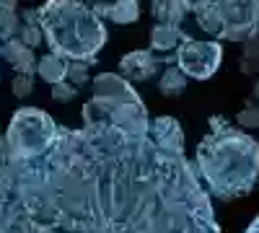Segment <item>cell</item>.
Listing matches in <instances>:
<instances>
[{"label":"cell","mask_w":259,"mask_h":233,"mask_svg":"<svg viewBox=\"0 0 259 233\" xmlns=\"http://www.w3.org/2000/svg\"><path fill=\"white\" fill-rule=\"evenodd\" d=\"M0 233H221L177 119L135 132L101 117L0 161Z\"/></svg>","instance_id":"6da1fadb"},{"label":"cell","mask_w":259,"mask_h":233,"mask_svg":"<svg viewBox=\"0 0 259 233\" xmlns=\"http://www.w3.org/2000/svg\"><path fill=\"white\" fill-rule=\"evenodd\" d=\"M197 174L218 200L249 195L259 176V143L228 119L212 117L210 132L197 148Z\"/></svg>","instance_id":"7a4b0ae2"},{"label":"cell","mask_w":259,"mask_h":233,"mask_svg":"<svg viewBox=\"0 0 259 233\" xmlns=\"http://www.w3.org/2000/svg\"><path fill=\"white\" fill-rule=\"evenodd\" d=\"M41 34L55 55L94 65L106 44V26L89 3L80 0H47L36 8Z\"/></svg>","instance_id":"3957f363"},{"label":"cell","mask_w":259,"mask_h":233,"mask_svg":"<svg viewBox=\"0 0 259 233\" xmlns=\"http://www.w3.org/2000/svg\"><path fill=\"white\" fill-rule=\"evenodd\" d=\"M57 127L60 124H55V119L47 112L34 107L18 109L8 124L6 135L0 137V161L39 156L55 140Z\"/></svg>","instance_id":"277c9868"},{"label":"cell","mask_w":259,"mask_h":233,"mask_svg":"<svg viewBox=\"0 0 259 233\" xmlns=\"http://www.w3.org/2000/svg\"><path fill=\"white\" fill-rule=\"evenodd\" d=\"M223 60V47L218 41H197V39H184L177 47V65L194 80H207L215 75Z\"/></svg>","instance_id":"5b68a950"},{"label":"cell","mask_w":259,"mask_h":233,"mask_svg":"<svg viewBox=\"0 0 259 233\" xmlns=\"http://www.w3.org/2000/svg\"><path fill=\"white\" fill-rule=\"evenodd\" d=\"M221 16H223V31L221 36L228 41H244L251 36V16L254 3L251 0H215Z\"/></svg>","instance_id":"8992f818"},{"label":"cell","mask_w":259,"mask_h":233,"mask_svg":"<svg viewBox=\"0 0 259 233\" xmlns=\"http://www.w3.org/2000/svg\"><path fill=\"white\" fill-rule=\"evenodd\" d=\"M177 57H158L156 52H150V50H135V52H130L122 57L119 62V70L124 78L130 80H148V78H153L161 65H168V62H174Z\"/></svg>","instance_id":"52a82bcc"},{"label":"cell","mask_w":259,"mask_h":233,"mask_svg":"<svg viewBox=\"0 0 259 233\" xmlns=\"http://www.w3.org/2000/svg\"><path fill=\"white\" fill-rule=\"evenodd\" d=\"M0 57H6V62L16 73H26V75H34L36 73L34 47H29L26 41H21L18 36H13V39H8V41L0 44Z\"/></svg>","instance_id":"ba28073f"},{"label":"cell","mask_w":259,"mask_h":233,"mask_svg":"<svg viewBox=\"0 0 259 233\" xmlns=\"http://www.w3.org/2000/svg\"><path fill=\"white\" fill-rule=\"evenodd\" d=\"M99 18H109L112 24H135L140 18V3L138 0H96L91 6Z\"/></svg>","instance_id":"9c48e42d"},{"label":"cell","mask_w":259,"mask_h":233,"mask_svg":"<svg viewBox=\"0 0 259 233\" xmlns=\"http://www.w3.org/2000/svg\"><path fill=\"white\" fill-rule=\"evenodd\" d=\"M192 13H194V21H197V26L210 34V36H221L223 31V16L215 6V0H194L192 3Z\"/></svg>","instance_id":"30bf717a"},{"label":"cell","mask_w":259,"mask_h":233,"mask_svg":"<svg viewBox=\"0 0 259 233\" xmlns=\"http://www.w3.org/2000/svg\"><path fill=\"white\" fill-rule=\"evenodd\" d=\"M158 24H179L192 13V0H153L150 3Z\"/></svg>","instance_id":"8fae6325"},{"label":"cell","mask_w":259,"mask_h":233,"mask_svg":"<svg viewBox=\"0 0 259 233\" xmlns=\"http://www.w3.org/2000/svg\"><path fill=\"white\" fill-rule=\"evenodd\" d=\"M184 39H187V34L182 31L179 24H156L153 31H150V47H153V52H171Z\"/></svg>","instance_id":"7c38bea8"},{"label":"cell","mask_w":259,"mask_h":233,"mask_svg":"<svg viewBox=\"0 0 259 233\" xmlns=\"http://www.w3.org/2000/svg\"><path fill=\"white\" fill-rule=\"evenodd\" d=\"M135 94V88L130 86V80L124 75H117V73H101L94 78V96H130Z\"/></svg>","instance_id":"4fadbf2b"},{"label":"cell","mask_w":259,"mask_h":233,"mask_svg":"<svg viewBox=\"0 0 259 233\" xmlns=\"http://www.w3.org/2000/svg\"><path fill=\"white\" fill-rule=\"evenodd\" d=\"M68 65H70V62L65 60V57L50 52V55H45V57L36 60V75L45 78L50 86H55V83H60V80L68 78Z\"/></svg>","instance_id":"5bb4252c"},{"label":"cell","mask_w":259,"mask_h":233,"mask_svg":"<svg viewBox=\"0 0 259 233\" xmlns=\"http://www.w3.org/2000/svg\"><path fill=\"white\" fill-rule=\"evenodd\" d=\"M18 26H21V16H18L16 0H0V44L18 36Z\"/></svg>","instance_id":"9a60e30c"},{"label":"cell","mask_w":259,"mask_h":233,"mask_svg":"<svg viewBox=\"0 0 259 233\" xmlns=\"http://www.w3.org/2000/svg\"><path fill=\"white\" fill-rule=\"evenodd\" d=\"M187 78L189 75L179 65L168 62V65L163 68V73H161V78H158V88H161L163 96H179L187 88Z\"/></svg>","instance_id":"2e32d148"},{"label":"cell","mask_w":259,"mask_h":233,"mask_svg":"<svg viewBox=\"0 0 259 233\" xmlns=\"http://www.w3.org/2000/svg\"><path fill=\"white\" fill-rule=\"evenodd\" d=\"M26 18L21 21L18 26V39L26 41L29 47H36L41 39H45V34H41V26H39V18H36V11H26L24 13Z\"/></svg>","instance_id":"e0dca14e"},{"label":"cell","mask_w":259,"mask_h":233,"mask_svg":"<svg viewBox=\"0 0 259 233\" xmlns=\"http://www.w3.org/2000/svg\"><path fill=\"white\" fill-rule=\"evenodd\" d=\"M244 73H256L259 70V39L251 34L244 39V60H241Z\"/></svg>","instance_id":"ac0fdd59"},{"label":"cell","mask_w":259,"mask_h":233,"mask_svg":"<svg viewBox=\"0 0 259 233\" xmlns=\"http://www.w3.org/2000/svg\"><path fill=\"white\" fill-rule=\"evenodd\" d=\"M68 80L73 83V86H83V83H89V62L70 60V65H68Z\"/></svg>","instance_id":"d6986e66"},{"label":"cell","mask_w":259,"mask_h":233,"mask_svg":"<svg viewBox=\"0 0 259 233\" xmlns=\"http://www.w3.org/2000/svg\"><path fill=\"white\" fill-rule=\"evenodd\" d=\"M75 94H78V86H73L68 78L52 86V99L55 101H70V99H75Z\"/></svg>","instance_id":"ffe728a7"},{"label":"cell","mask_w":259,"mask_h":233,"mask_svg":"<svg viewBox=\"0 0 259 233\" xmlns=\"http://www.w3.org/2000/svg\"><path fill=\"white\" fill-rule=\"evenodd\" d=\"M31 91H34V75L18 73V75H16V80H13V94H16L18 99H26Z\"/></svg>","instance_id":"44dd1931"},{"label":"cell","mask_w":259,"mask_h":233,"mask_svg":"<svg viewBox=\"0 0 259 233\" xmlns=\"http://www.w3.org/2000/svg\"><path fill=\"white\" fill-rule=\"evenodd\" d=\"M236 119H239V124H244V127H259V107H254V104H246Z\"/></svg>","instance_id":"7402d4cb"},{"label":"cell","mask_w":259,"mask_h":233,"mask_svg":"<svg viewBox=\"0 0 259 233\" xmlns=\"http://www.w3.org/2000/svg\"><path fill=\"white\" fill-rule=\"evenodd\" d=\"M251 34L259 39V8H254V16H251Z\"/></svg>","instance_id":"603a6c76"},{"label":"cell","mask_w":259,"mask_h":233,"mask_svg":"<svg viewBox=\"0 0 259 233\" xmlns=\"http://www.w3.org/2000/svg\"><path fill=\"white\" fill-rule=\"evenodd\" d=\"M246 233H259V218H256V220L249 225V230H246Z\"/></svg>","instance_id":"cb8c5ba5"},{"label":"cell","mask_w":259,"mask_h":233,"mask_svg":"<svg viewBox=\"0 0 259 233\" xmlns=\"http://www.w3.org/2000/svg\"><path fill=\"white\" fill-rule=\"evenodd\" d=\"M251 96H254V99H256V101H259V80H256V83H254V94H251Z\"/></svg>","instance_id":"d4e9b609"},{"label":"cell","mask_w":259,"mask_h":233,"mask_svg":"<svg viewBox=\"0 0 259 233\" xmlns=\"http://www.w3.org/2000/svg\"><path fill=\"white\" fill-rule=\"evenodd\" d=\"M251 3H254V8H259V0H251Z\"/></svg>","instance_id":"484cf974"},{"label":"cell","mask_w":259,"mask_h":233,"mask_svg":"<svg viewBox=\"0 0 259 233\" xmlns=\"http://www.w3.org/2000/svg\"><path fill=\"white\" fill-rule=\"evenodd\" d=\"M85 3H89V6H94V3H96V0H85Z\"/></svg>","instance_id":"4316f807"}]
</instances>
